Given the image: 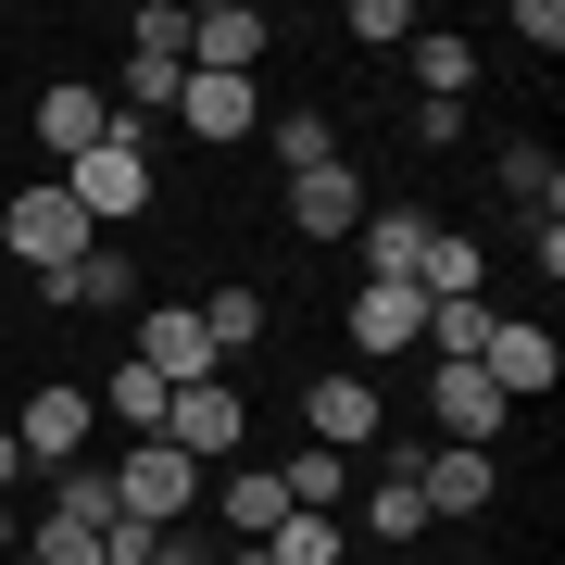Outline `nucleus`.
<instances>
[{
	"mask_svg": "<svg viewBox=\"0 0 565 565\" xmlns=\"http://www.w3.org/2000/svg\"><path fill=\"white\" fill-rule=\"evenodd\" d=\"M302 427H315V452H377L390 403H377V377H364V364H327V377L302 390Z\"/></svg>",
	"mask_w": 565,
	"mask_h": 565,
	"instance_id": "0eeeda50",
	"label": "nucleus"
},
{
	"mask_svg": "<svg viewBox=\"0 0 565 565\" xmlns=\"http://www.w3.org/2000/svg\"><path fill=\"white\" fill-rule=\"evenodd\" d=\"M352 226H364V177H352V163H327V177H289V239H352Z\"/></svg>",
	"mask_w": 565,
	"mask_h": 565,
	"instance_id": "dca6fc26",
	"label": "nucleus"
},
{
	"mask_svg": "<svg viewBox=\"0 0 565 565\" xmlns=\"http://www.w3.org/2000/svg\"><path fill=\"white\" fill-rule=\"evenodd\" d=\"M364 541H427V503H415V452L377 465V490H364Z\"/></svg>",
	"mask_w": 565,
	"mask_h": 565,
	"instance_id": "5701e85b",
	"label": "nucleus"
},
{
	"mask_svg": "<svg viewBox=\"0 0 565 565\" xmlns=\"http://www.w3.org/2000/svg\"><path fill=\"white\" fill-rule=\"evenodd\" d=\"M189 315H202L214 364H226V377H239V352L264 340V289H239V277H226V289H202V302H189Z\"/></svg>",
	"mask_w": 565,
	"mask_h": 565,
	"instance_id": "4be33fe9",
	"label": "nucleus"
},
{
	"mask_svg": "<svg viewBox=\"0 0 565 565\" xmlns=\"http://www.w3.org/2000/svg\"><path fill=\"white\" fill-rule=\"evenodd\" d=\"M490 327H503V302H490V289H465V302H427L415 352H427V364H478V352H490Z\"/></svg>",
	"mask_w": 565,
	"mask_h": 565,
	"instance_id": "6ab92c4d",
	"label": "nucleus"
},
{
	"mask_svg": "<svg viewBox=\"0 0 565 565\" xmlns=\"http://www.w3.org/2000/svg\"><path fill=\"white\" fill-rule=\"evenodd\" d=\"M264 39H277V25H264L252 0H214V13H189V76H252Z\"/></svg>",
	"mask_w": 565,
	"mask_h": 565,
	"instance_id": "ddd939ff",
	"label": "nucleus"
},
{
	"mask_svg": "<svg viewBox=\"0 0 565 565\" xmlns=\"http://www.w3.org/2000/svg\"><path fill=\"white\" fill-rule=\"evenodd\" d=\"M415 503H427V527H440V515H490V503H503V452L427 440V452H415Z\"/></svg>",
	"mask_w": 565,
	"mask_h": 565,
	"instance_id": "39448f33",
	"label": "nucleus"
},
{
	"mask_svg": "<svg viewBox=\"0 0 565 565\" xmlns=\"http://www.w3.org/2000/svg\"><path fill=\"white\" fill-rule=\"evenodd\" d=\"M478 377L503 390V415H515V403H541V390L565 377V340H553L541 315H503V327H490V352H478Z\"/></svg>",
	"mask_w": 565,
	"mask_h": 565,
	"instance_id": "6e6552de",
	"label": "nucleus"
},
{
	"mask_svg": "<svg viewBox=\"0 0 565 565\" xmlns=\"http://www.w3.org/2000/svg\"><path fill=\"white\" fill-rule=\"evenodd\" d=\"M415 88H427V102H465V88H478V39H452V25H415Z\"/></svg>",
	"mask_w": 565,
	"mask_h": 565,
	"instance_id": "b1692460",
	"label": "nucleus"
},
{
	"mask_svg": "<svg viewBox=\"0 0 565 565\" xmlns=\"http://www.w3.org/2000/svg\"><path fill=\"white\" fill-rule=\"evenodd\" d=\"M277 478H289V515H340V478H352V452H315V440H302V452L277 465Z\"/></svg>",
	"mask_w": 565,
	"mask_h": 565,
	"instance_id": "a878e982",
	"label": "nucleus"
},
{
	"mask_svg": "<svg viewBox=\"0 0 565 565\" xmlns=\"http://www.w3.org/2000/svg\"><path fill=\"white\" fill-rule=\"evenodd\" d=\"M352 252H364V277H377V289H415V252H427V214H415V202H364V226H352Z\"/></svg>",
	"mask_w": 565,
	"mask_h": 565,
	"instance_id": "f3484780",
	"label": "nucleus"
},
{
	"mask_svg": "<svg viewBox=\"0 0 565 565\" xmlns=\"http://www.w3.org/2000/svg\"><path fill=\"white\" fill-rule=\"evenodd\" d=\"M415 327H427V302H415V289H377V277L352 289V352H364V364L415 352Z\"/></svg>",
	"mask_w": 565,
	"mask_h": 565,
	"instance_id": "a211bd4d",
	"label": "nucleus"
},
{
	"mask_svg": "<svg viewBox=\"0 0 565 565\" xmlns=\"http://www.w3.org/2000/svg\"><path fill=\"white\" fill-rule=\"evenodd\" d=\"M515 39L553 63V51H565V0H515Z\"/></svg>",
	"mask_w": 565,
	"mask_h": 565,
	"instance_id": "7c9ffc66",
	"label": "nucleus"
},
{
	"mask_svg": "<svg viewBox=\"0 0 565 565\" xmlns=\"http://www.w3.org/2000/svg\"><path fill=\"white\" fill-rule=\"evenodd\" d=\"M177 126H189L202 151H239V139H264V88H252V76H189V88H177Z\"/></svg>",
	"mask_w": 565,
	"mask_h": 565,
	"instance_id": "9d476101",
	"label": "nucleus"
},
{
	"mask_svg": "<svg viewBox=\"0 0 565 565\" xmlns=\"http://www.w3.org/2000/svg\"><path fill=\"white\" fill-rule=\"evenodd\" d=\"M503 202H515L527 226H565V163H553V139H515V151H503Z\"/></svg>",
	"mask_w": 565,
	"mask_h": 565,
	"instance_id": "aec40b11",
	"label": "nucleus"
},
{
	"mask_svg": "<svg viewBox=\"0 0 565 565\" xmlns=\"http://www.w3.org/2000/svg\"><path fill=\"white\" fill-rule=\"evenodd\" d=\"M427 427H440V440H478V452H490L515 415H503V390H490L478 364H427Z\"/></svg>",
	"mask_w": 565,
	"mask_h": 565,
	"instance_id": "9b49d317",
	"label": "nucleus"
},
{
	"mask_svg": "<svg viewBox=\"0 0 565 565\" xmlns=\"http://www.w3.org/2000/svg\"><path fill=\"white\" fill-rule=\"evenodd\" d=\"M277 565H340L352 541H340V515H277V541H264Z\"/></svg>",
	"mask_w": 565,
	"mask_h": 565,
	"instance_id": "c85d7f7f",
	"label": "nucleus"
},
{
	"mask_svg": "<svg viewBox=\"0 0 565 565\" xmlns=\"http://www.w3.org/2000/svg\"><path fill=\"white\" fill-rule=\"evenodd\" d=\"M63 189H76V214H88V226H139V214L163 202L151 126H126V114H114V139H88L76 163H63Z\"/></svg>",
	"mask_w": 565,
	"mask_h": 565,
	"instance_id": "f257e3e1",
	"label": "nucleus"
},
{
	"mask_svg": "<svg viewBox=\"0 0 565 565\" xmlns=\"http://www.w3.org/2000/svg\"><path fill=\"white\" fill-rule=\"evenodd\" d=\"M214 565H277V553H264V541H226V553H214Z\"/></svg>",
	"mask_w": 565,
	"mask_h": 565,
	"instance_id": "f704fd0d",
	"label": "nucleus"
},
{
	"mask_svg": "<svg viewBox=\"0 0 565 565\" xmlns=\"http://www.w3.org/2000/svg\"><path fill=\"white\" fill-rule=\"evenodd\" d=\"M139 364H151L163 390H189V377H226V364H214V340H202V315H189V302H151V315H139Z\"/></svg>",
	"mask_w": 565,
	"mask_h": 565,
	"instance_id": "4468645a",
	"label": "nucleus"
},
{
	"mask_svg": "<svg viewBox=\"0 0 565 565\" xmlns=\"http://www.w3.org/2000/svg\"><path fill=\"white\" fill-rule=\"evenodd\" d=\"M88 239H102V226L76 214V189H63V177H25L13 202H0V264H25V277H63Z\"/></svg>",
	"mask_w": 565,
	"mask_h": 565,
	"instance_id": "f03ea898",
	"label": "nucleus"
},
{
	"mask_svg": "<svg viewBox=\"0 0 565 565\" xmlns=\"http://www.w3.org/2000/svg\"><path fill=\"white\" fill-rule=\"evenodd\" d=\"M465 139V102H415V151H452Z\"/></svg>",
	"mask_w": 565,
	"mask_h": 565,
	"instance_id": "473e14b6",
	"label": "nucleus"
},
{
	"mask_svg": "<svg viewBox=\"0 0 565 565\" xmlns=\"http://www.w3.org/2000/svg\"><path fill=\"white\" fill-rule=\"evenodd\" d=\"M163 403H177V390H163L139 352H126L114 377H102V415H114V427H139V440H163Z\"/></svg>",
	"mask_w": 565,
	"mask_h": 565,
	"instance_id": "393cba45",
	"label": "nucleus"
},
{
	"mask_svg": "<svg viewBox=\"0 0 565 565\" xmlns=\"http://www.w3.org/2000/svg\"><path fill=\"white\" fill-rule=\"evenodd\" d=\"M25 565H114V527H76V515H39V527H25Z\"/></svg>",
	"mask_w": 565,
	"mask_h": 565,
	"instance_id": "cd10ccee",
	"label": "nucleus"
},
{
	"mask_svg": "<svg viewBox=\"0 0 565 565\" xmlns=\"http://www.w3.org/2000/svg\"><path fill=\"white\" fill-rule=\"evenodd\" d=\"M139 565H214V541H202V527H151Z\"/></svg>",
	"mask_w": 565,
	"mask_h": 565,
	"instance_id": "2f4dec72",
	"label": "nucleus"
},
{
	"mask_svg": "<svg viewBox=\"0 0 565 565\" xmlns=\"http://www.w3.org/2000/svg\"><path fill=\"white\" fill-rule=\"evenodd\" d=\"M88 427H102V390L39 377V390H25V415H13V452H25V465H76V452H88Z\"/></svg>",
	"mask_w": 565,
	"mask_h": 565,
	"instance_id": "423d86ee",
	"label": "nucleus"
},
{
	"mask_svg": "<svg viewBox=\"0 0 565 565\" xmlns=\"http://www.w3.org/2000/svg\"><path fill=\"white\" fill-rule=\"evenodd\" d=\"M88 139H114V88L51 76V88H39V151H51V177H63V163H76Z\"/></svg>",
	"mask_w": 565,
	"mask_h": 565,
	"instance_id": "f8f14e48",
	"label": "nucleus"
},
{
	"mask_svg": "<svg viewBox=\"0 0 565 565\" xmlns=\"http://www.w3.org/2000/svg\"><path fill=\"white\" fill-rule=\"evenodd\" d=\"M13 553H25V527H13V503H0V565H13Z\"/></svg>",
	"mask_w": 565,
	"mask_h": 565,
	"instance_id": "c9c22d12",
	"label": "nucleus"
},
{
	"mask_svg": "<svg viewBox=\"0 0 565 565\" xmlns=\"http://www.w3.org/2000/svg\"><path fill=\"white\" fill-rule=\"evenodd\" d=\"M264 151H277V177H327V163H352V151H340V114H264Z\"/></svg>",
	"mask_w": 565,
	"mask_h": 565,
	"instance_id": "412c9836",
	"label": "nucleus"
},
{
	"mask_svg": "<svg viewBox=\"0 0 565 565\" xmlns=\"http://www.w3.org/2000/svg\"><path fill=\"white\" fill-rule=\"evenodd\" d=\"M13 478H25V452H13V427H0V503H13Z\"/></svg>",
	"mask_w": 565,
	"mask_h": 565,
	"instance_id": "72a5a7b5",
	"label": "nucleus"
},
{
	"mask_svg": "<svg viewBox=\"0 0 565 565\" xmlns=\"http://www.w3.org/2000/svg\"><path fill=\"white\" fill-rule=\"evenodd\" d=\"M163 440H177L189 465H239V440H252V403H239V377H189L177 403H163Z\"/></svg>",
	"mask_w": 565,
	"mask_h": 565,
	"instance_id": "20e7f679",
	"label": "nucleus"
},
{
	"mask_svg": "<svg viewBox=\"0 0 565 565\" xmlns=\"http://www.w3.org/2000/svg\"><path fill=\"white\" fill-rule=\"evenodd\" d=\"M39 302L51 315H126V302H139V252H126V239H88L63 277H39Z\"/></svg>",
	"mask_w": 565,
	"mask_h": 565,
	"instance_id": "1a4fd4ad",
	"label": "nucleus"
},
{
	"mask_svg": "<svg viewBox=\"0 0 565 565\" xmlns=\"http://www.w3.org/2000/svg\"><path fill=\"white\" fill-rule=\"evenodd\" d=\"M51 515H76V527H114V465H51Z\"/></svg>",
	"mask_w": 565,
	"mask_h": 565,
	"instance_id": "bb28decb",
	"label": "nucleus"
},
{
	"mask_svg": "<svg viewBox=\"0 0 565 565\" xmlns=\"http://www.w3.org/2000/svg\"><path fill=\"white\" fill-rule=\"evenodd\" d=\"M277 515H289V478L239 452V465L214 478V527H226V541H277Z\"/></svg>",
	"mask_w": 565,
	"mask_h": 565,
	"instance_id": "2eb2a0df",
	"label": "nucleus"
},
{
	"mask_svg": "<svg viewBox=\"0 0 565 565\" xmlns=\"http://www.w3.org/2000/svg\"><path fill=\"white\" fill-rule=\"evenodd\" d=\"M340 25H352V39H364V51H403V39H415V0H352V13H340Z\"/></svg>",
	"mask_w": 565,
	"mask_h": 565,
	"instance_id": "c756f323",
	"label": "nucleus"
},
{
	"mask_svg": "<svg viewBox=\"0 0 565 565\" xmlns=\"http://www.w3.org/2000/svg\"><path fill=\"white\" fill-rule=\"evenodd\" d=\"M189 503H202V465H189L177 440H126V465H114V527H189Z\"/></svg>",
	"mask_w": 565,
	"mask_h": 565,
	"instance_id": "7ed1b4c3",
	"label": "nucleus"
}]
</instances>
